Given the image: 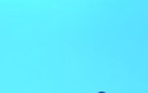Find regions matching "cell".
I'll list each match as a JSON object with an SVG mask.
<instances>
[{"label": "cell", "mask_w": 148, "mask_h": 93, "mask_svg": "<svg viewBox=\"0 0 148 93\" xmlns=\"http://www.w3.org/2000/svg\"><path fill=\"white\" fill-rule=\"evenodd\" d=\"M99 93H104V92H99Z\"/></svg>", "instance_id": "1"}]
</instances>
